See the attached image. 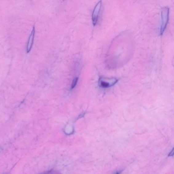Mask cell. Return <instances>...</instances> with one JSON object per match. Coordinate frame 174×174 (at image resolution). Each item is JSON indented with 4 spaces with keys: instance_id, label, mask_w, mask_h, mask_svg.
Listing matches in <instances>:
<instances>
[{
    "instance_id": "cell-3",
    "label": "cell",
    "mask_w": 174,
    "mask_h": 174,
    "mask_svg": "<svg viewBox=\"0 0 174 174\" xmlns=\"http://www.w3.org/2000/svg\"><path fill=\"white\" fill-rule=\"evenodd\" d=\"M101 6H102V1H99L97 4L93 9V12L92 14V22L94 26L96 25L98 22Z\"/></svg>"
},
{
    "instance_id": "cell-1",
    "label": "cell",
    "mask_w": 174,
    "mask_h": 174,
    "mask_svg": "<svg viewBox=\"0 0 174 174\" xmlns=\"http://www.w3.org/2000/svg\"><path fill=\"white\" fill-rule=\"evenodd\" d=\"M169 18V8L168 7L163 8L161 14V24L160 33V35L163 34L165 29L167 28Z\"/></svg>"
},
{
    "instance_id": "cell-6",
    "label": "cell",
    "mask_w": 174,
    "mask_h": 174,
    "mask_svg": "<svg viewBox=\"0 0 174 174\" xmlns=\"http://www.w3.org/2000/svg\"><path fill=\"white\" fill-rule=\"evenodd\" d=\"M120 172H117V173H115V174H120Z\"/></svg>"
},
{
    "instance_id": "cell-2",
    "label": "cell",
    "mask_w": 174,
    "mask_h": 174,
    "mask_svg": "<svg viewBox=\"0 0 174 174\" xmlns=\"http://www.w3.org/2000/svg\"><path fill=\"white\" fill-rule=\"evenodd\" d=\"M118 80L115 78H103L101 77L99 80V85L100 87L107 89L112 87L117 83Z\"/></svg>"
},
{
    "instance_id": "cell-4",
    "label": "cell",
    "mask_w": 174,
    "mask_h": 174,
    "mask_svg": "<svg viewBox=\"0 0 174 174\" xmlns=\"http://www.w3.org/2000/svg\"><path fill=\"white\" fill-rule=\"evenodd\" d=\"M35 28L33 27L31 33L30 34V36L29 38L28 42L27 43V52H30L33 46L34 39Z\"/></svg>"
},
{
    "instance_id": "cell-5",
    "label": "cell",
    "mask_w": 174,
    "mask_h": 174,
    "mask_svg": "<svg viewBox=\"0 0 174 174\" xmlns=\"http://www.w3.org/2000/svg\"><path fill=\"white\" fill-rule=\"evenodd\" d=\"M78 77L75 78V79L73 80V81L72 82V85H71V89H74V88H75V86H76L77 84V83H78Z\"/></svg>"
}]
</instances>
